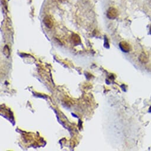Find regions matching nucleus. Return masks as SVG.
<instances>
[{"label":"nucleus","instance_id":"nucleus-1","mask_svg":"<svg viewBox=\"0 0 151 151\" xmlns=\"http://www.w3.org/2000/svg\"><path fill=\"white\" fill-rule=\"evenodd\" d=\"M107 16L110 20H114L117 16V11L114 7H110L107 11Z\"/></svg>","mask_w":151,"mask_h":151},{"label":"nucleus","instance_id":"nucleus-2","mask_svg":"<svg viewBox=\"0 0 151 151\" xmlns=\"http://www.w3.org/2000/svg\"><path fill=\"white\" fill-rule=\"evenodd\" d=\"M119 47H120V49L125 53H127L130 50V46L127 42H125V41H123L121 42L119 44Z\"/></svg>","mask_w":151,"mask_h":151},{"label":"nucleus","instance_id":"nucleus-3","mask_svg":"<svg viewBox=\"0 0 151 151\" xmlns=\"http://www.w3.org/2000/svg\"><path fill=\"white\" fill-rule=\"evenodd\" d=\"M43 23L47 27L51 29L53 25V21L49 16H46L43 19Z\"/></svg>","mask_w":151,"mask_h":151},{"label":"nucleus","instance_id":"nucleus-4","mask_svg":"<svg viewBox=\"0 0 151 151\" xmlns=\"http://www.w3.org/2000/svg\"><path fill=\"white\" fill-rule=\"evenodd\" d=\"M139 60L143 64H146L148 62V57L145 53H142L139 57Z\"/></svg>","mask_w":151,"mask_h":151},{"label":"nucleus","instance_id":"nucleus-5","mask_svg":"<svg viewBox=\"0 0 151 151\" xmlns=\"http://www.w3.org/2000/svg\"><path fill=\"white\" fill-rule=\"evenodd\" d=\"M71 38L72 41L74 42V43L76 44H78L81 42V39H80V36L78 35H76V34H74V35H72Z\"/></svg>","mask_w":151,"mask_h":151},{"label":"nucleus","instance_id":"nucleus-6","mask_svg":"<svg viewBox=\"0 0 151 151\" xmlns=\"http://www.w3.org/2000/svg\"><path fill=\"white\" fill-rule=\"evenodd\" d=\"M3 52H4V55L6 57H7V58L9 57L10 53L9 48H8V46H7V45L5 46L4 48V50H3Z\"/></svg>","mask_w":151,"mask_h":151},{"label":"nucleus","instance_id":"nucleus-7","mask_svg":"<svg viewBox=\"0 0 151 151\" xmlns=\"http://www.w3.org/2000/svg\"><path fill=\"white\" fill-rule=\"evenodd\" d=\"M106 45H108V46L109 47V45H108V40L107 39L106 37H105V40H104V47H106Z\"/></svg>","mask_w":151,"mask_h":151},{"label":"nucleus","instance_id":"nucleus-8","mask_svg":"<svg viewBox=\"0 0 151 151\" xmlns=\"http://www.w3.org/2000/svg\"><path fill=\"white\" fill-rule=\"evenodd\" d=\"M149 112H151V106L150 107V108H149Z\"/></svg>","mask_w":151,"mask_h":151},{"label":"nucleus","instance_id":"nucleus-9","mask_svg":"<svg viewBox=\"0 0 151 151\" xmlns=\"http://www.w3.org/2000/svg\"><path fill=\"white\" fill-rule=\"evenodd\" d=\"M59 1H61V2H63V1H64L65 0H58Z\"/></svg>","mask_w":151,"mask_h":151},{"label":"nucleus","instance_id":"nucleus-10","mask_svg":"<svg viewBox=\"0 0 151 151\" xmlns=\"http://www.w3.org/2000/svg\"><path fill=\"white\" fill-rule=\"evenodd\" d=\"M150 33H151V27H150Z\"/></svg>","mask_w":151,"mask_h":151}]
</instances>
